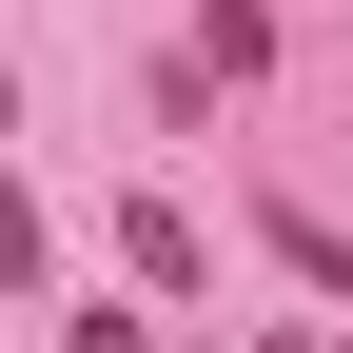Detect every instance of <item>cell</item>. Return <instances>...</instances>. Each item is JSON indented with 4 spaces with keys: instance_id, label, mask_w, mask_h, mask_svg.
Here are the masks:
<instances>
[{
    "instance_id": "cell-1",
    "label": "cell",
    "mask_w": 353,
    "mask_h": 353,
    "mask_svg": "<svg viewBox=\"0 0 353 353\" xmlns=\"http://www.w3.org/2000/svg\"><path fill=\"white\" fill-rule=\"evenodd\" d=\"M118 255H138L157 294H216V255H196V216H176V196H138V216H118Z\"/></svg>"
},
{
    "instance_id": "cell-2",
    "label": "cell",
    "mask_w": 353,
    "mask_h": 353,
    "mask_svg": "<svg viewBox=\"0 0 353 353\" xmlns=\"http://www.w3.org/2000/svg\"><path fill=\"white\" fill-rule=\"evenodd\" d=\"M255 236H275V255H294V275H314V294H353V236H334V216H294V196H275V216H255Z\"/></svg>"
},
{
    "instance_id": "cell-3",
    "label": "cell",
    "mask_w": 353,
    "mask_h": 353,
    "mask_svg": "<svg viewBox=\"0 0 353 353\" xmlns=\"http://www.w3.org/2000/svg\"><path fill=\"white\" fill-rule=\"evenodd\" d=\"M0 275H20V294L59 275V255H39V196H20V176H0Z\"/></svg>"
},
{
    "instance_id": "cell-4",
    "label": "cell",
    "mask_w": 353,
    "mask_h": 353,
    "mask_svg": "<svg viewBox=\"0 0 353 353\" xmlns=\"http://www.w3.org/2000/svg\"><path fill=\"white\" fill-rule=\"evenodd\" d=\"M275 353H334V334H275Z\"/></svg>"
}]
</instances>
